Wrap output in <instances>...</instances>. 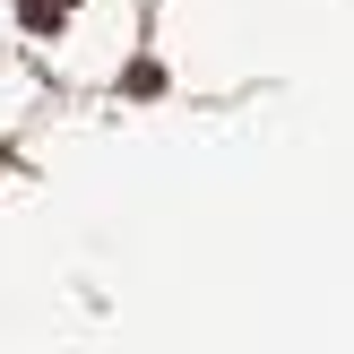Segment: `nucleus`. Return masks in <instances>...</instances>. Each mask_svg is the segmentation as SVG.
<instances>
[{"label":"nucleus","instance_id":"nucleus-1","mask_svg":"<svg viewBox=\"0 0 354 354\" xmlns=\"http://www.w3.org/2000/svg\"><path fill=\"white\" fill-rule=\"evenodd\" d=\"M69 9H78V0H17V17H26V26H35V35H52V26H61V17H69Z\"/></svg>","mask_w":354,"mask_h":354},{"label":"nucleus","instance_id":"nucleus-2","mask_svg":"<svg viewBox=\"0 0 354 354\" xmlns=\"http://www.w3.org/2000/svg\"><path fill=\"white\" fill-rule=\"evenodd\" d=\"M121 86H130V95H165V69H156V61H138V69H130Z\"/></svg>","mask_w":354,"mask_h":354}]
</instances>
